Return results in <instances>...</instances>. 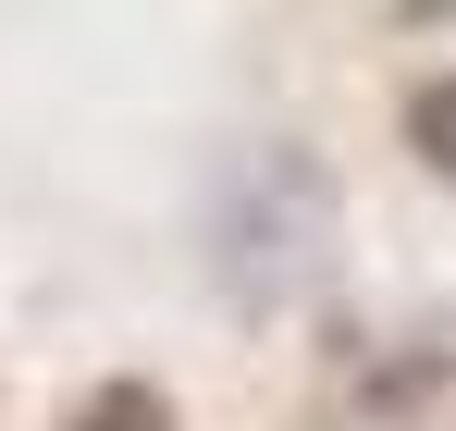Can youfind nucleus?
Returning <instances> with one entry per match:
<instances>
[{"mask_svg": "<svg viewBox=\"0 0 456 431\" xmlns=\"http://www.w3.org/2000/svg\"><path fill=\"white\" fill-rule=\"evenodd\" d=\"M62 431H185V419H173L160 382H86L75 407H62Z\"/></svg>", "mask_w": 456, "mask_h": 431, "instance_id": "2", "label": "nucleus"}, {"mask_svg": "<svg viewBox=\"0 0 456 431\" xmlns=\"http://www.w3.org/2000/svg\"><path fill=\"white\" fill-rule=\"evenodd\" d=\"M407 148H419V160L456 185V74H432V86L407 99Z\"/></svg>", "mask_w": 456, "mask_h": 431, "instance_id": "3", "label": "nucleus"}, {"mask_svg": "<svg viewBox=\"0 0 456 431\" xmlns=\"http://www.w3.org/2000/svg\"><path fill=\"white\" fill-rule=\"evenodd\" d=\"M333 234H346V198H333V173L308 148L247 136L210 173V272H223L234 308H259V321L308 308L333 284Z\"/></svg>", "mask_w": 456, "mask_h": 431, "instance_id": "1", "label": "nucleus"}]
</instances>
